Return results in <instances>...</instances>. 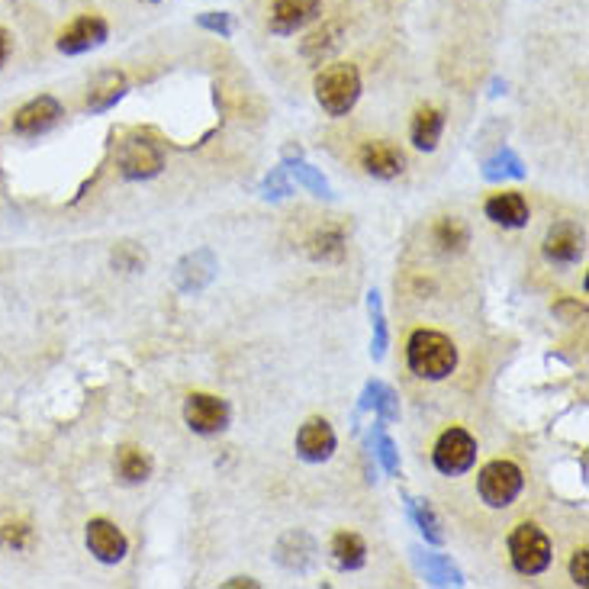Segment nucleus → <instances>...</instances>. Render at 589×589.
I'll return each instance as SVG.
<instances>
[{"mask_svg": "<svg viewBox=\"0 0 589 589\" xmlns=\"http://www.w3.org/2000/svg\"><path fill=\"white\" fill-rule=\"evenodd\" d=\"M361 168L377 181H393L406 171V158L393 142H367L361 149Z\"/></svg>", "mask_w": 589, "mask_h": 589, "instance_id": "4468645a", "label": "nucleus"}, {"mask_svg": "<svg viewBox=\"0 0 589 589\" xmlns=\"http://www.w3.org/2000/svg\"><path fill=\"white\" fill-rule=\"evenodd\" d=\"M7 55H10V36H7V29H0V68H4Z\"/></svg>", "mask_w": 589, "mask_h": 589, "instance_id": "c9c22d12", "label": "nucleus"}, {"mask_svg": "<svg viewBox=\"0 0 589 589\" xmlns=\"http://www.w3.org/2000/svg\"><path fill=\"white\" fill-rule=\"evenodd\" d=\"M58 120H62V103L49 94H42L17 110V116H13V132H20V136H46L52 126H58Z\"/></svg>", "mask_w": 589, "mask_h": 589, "instance_id": "9d476101", "label": "nucleus"}, {"mask_svg": "<svg viewBox=\"0 0 589 589\" xmlns=\"http://www.w3.org/2000/svg\"><path fill=\"white\" fill-rule=\"evenodd\" d=\"M87 548H91V554L100 564H120L129 551V541L113 522L91 519L87 522Z\"/></svg>", "mask_w": 589, "mask_h": 589, "instance_id": "f8f14e48", "label": "nucleus"}, {"mask_svg": "<svg viewBox=\"0 0 589 589\" xmlns=\"http://www.w3.org/2000/svg\"><path fill=\"white\" fill-rule=\"evenodd\" d=\"M261 190H264V197H268V200H287L293 194L287 168H274L268 178H264V187Z\"/></svg>", "mask_w": 589, "mask_h": 589, "instance_id": "7c9ffc66", "label": "nucleus"}, {"mask_svg": "<svg viewBox=\"0 0 589 589\" xmlns=\"http://www.w3.org/2000/svg\"><path fill=\"white\" fill-rule=\"evenodd\" d=\"M116 165H120V174L126 181H149V178H155V174H161L165 158H161V149L152 139L136 136V139L123 142Z\"/></svg>", "mask_w": 589, "mask_h": 589, "instance_id": "0eeeda50", "label": "nucleus"}, {"mask_svg": "<svg viewBox=\"0 0 589 589\" xmlns=\"http://www.w3.org/2000/svg\"><path fill=\"white\" fill-rule=\"evenodd\" d=\"M551 557H554L551 541L538 525L532 522L515 525V532L509 535V561L522 577H538V573H544L551 567Z\"/></svg>", "mask_w": 589, "mask_h": 589, "instance_id": "7ed1b4c3", "label": "nucleus"}, {"mask_svg": "<svg viewBox=\"0 0 589 589\" xmlns=\"http://www.w3.org/2000/svg\"><path fill=\"white\" fill-rule=\"evenodd\" d=\"M483 213H487L490 223L503 226V229H522L528 223V216H532V210H528V203L522 194H496L490 197L487 203H483Z\"/></svg>", "mask_w": 589, "mask_h": 589, "instance_id": "dca6fc26", "label": "nucleus"}, {"mask_svg": "<svg viewBox=\"0 0 589 589\" xmlns=\"http://www.w3.org/2000/svg\"><path fill=\"white\" fill-rule=\"evenodd\" d=\"M332 561L342 567V570H361L364 561H367V544L361 535L355 532H338L332 538Z\"/></svg>", "mask_w": 589, "mask_h": 589, "instance_id": "412c9836", "label": "nucleus"}, {"mask_svg": "<svg viewBox=\"0 0 589 589\" xmlns=\"http://www.w3.org/2000/svg\"><path fill=\"white\" fill-rule=\"evenodd\" d=\"M477 487H480L483 503L493 506V509H506V506L515 503V496L522 493L525 477L512 461H490L487 467L480 470Z\"/></svg>", "mask_w": 589, "mask_h": 589, "instance_id": "20e7f679", "label": "nucleus"}, {"mask_svg": "<svg viewBox=\"0 0 589 589\" xmlns=\"http://www.w3.org/2000/svg\"><path fill=\"white\" fill-rule=\"evenodd\" d=\"M367 309H371V326H374V338H371V358H374V361H384L390 335H387L384 303H380V293H377V290L367 293Z\"/></svg>", "mask_w": 589, "mask_h": 589, "instance_id": "a878e982", "label": "nucleus"}, {"mask_svg": "<svg viewBox=\"0 0 589 589\" xmlns=\"http://www.w3.org/2000/svg\"><path fill=\"white\" fill-rule=\"evenodd\" d=\"M309 255L316 261H338L345 255V235L342 229H322L309 239Z\"/></svg>", "mask_w": 589, "mask_h": 589, "instance_id": "cd10ccee", "label": "nucleus"}, {"mask_svg": "<svg viewBox=\"0 0 589 589\" xmlns=\"http://www.w3.org/2000/svg\"><path fill=\"white\" fill-rule=\"evenodd\" d=\"M232 419V409L226 400H219V396L210 393H190L187 403H184V422L190 432L197 435H219L229 425Z\"/></svg>", "mask_w": 589, "mask_h": 589, "instance_id": "423d86ee", "label": "nucleus"}, {"mask_svg": "<svg viewBox=\"0 0 589 589\" xmlns=\"http://www.w3.org/2000/svg\"><path fill=\"white\" fill-rule=\"evenodd\" d=\"M570 577L577 586H586L589 583V551L580 548L577 554H573V561H570Z\"/></svg>", "mask_w": 589, "mask_h": 589, "instance_id": "f704fd0d", "label": "nucleus"}, {"mask_svg": "<svg viewBox=\"0 0 589 589\" xmlns=\"http://www.w3.org/2000/svg\"><path fill=\"white\" fill-rule=\"evenodd\" d=\"M110 36V26L103 17H94V13H87V17H78L71 23L62 36H58V52L62 55H81V52H91L97 46H103Z\"/></svg>", "mask_w": 589, "mask_h": 589, "instance_id": "1a4fd4ad", "label": "nucleus"}, {"mask_svg": "<svg viewBox=\"0 0 589 589\" xmlns=\"http://www.w3.org/2000/svg\"><path fill=\"white\" fill-rule=\"evenodd\" d=\"M406 364L422 380H445L458 367V348H454L448 335L435 329H419L412 332L406 345Z\"/></svg>", "mask_w": 589, "mask_h": 589, "instance_id": "f257e3e1", "label": "nucleus"}, {"mask_svg": "<svg viewBox=\"0 0 589 589\" xmlns=\"http://www.w3.org/2000/svg\"><path fill=\"white\" fill-rule=\"evenodd\" d=\"M406 509H409L412 519H416V525H419V532L425 535V541H429V544H445V532H441V522H438V515L432 512L429 499H412V496H406Z\"/></svg>", "mask_w": 589, "mask_h": 589, "instance_id": "393cba45", "label": "nucleus"}, {"mask_svg": "<svg viewBox=\"0 0 589 589\" xmlns=\"http://www.w3.org/2000/svg\"><path fill=\"white\" fill-rule=\"evenodd\" d=\"M338 438L326 419H309L297 435V454L309 464H322L335 454Z\"/></svg>", "mask_w": 589, "mask_h": 589, "instance_id": "ddd939ff", "label": "nucleus"}, {"mask_svg": "<svg viewBox=\"0 0 589 589\" xmlns=\"http://www.w3.org/2000/svg\"><path fill=\"white\" fill-rule=\"evenodd\" d=\"M322 17V4L319 0H277L271 7V33L277 36H293L297 29L309 26L313 20Z\"/></svg>", "mask_w": 589, "mask_h": 589, "instance_id": "9b49d317", "label": "nucleus"}, {"mask_svg": "<svg viewBox=\"0 0 589 589\" xmlns=\"http://www.w3.org/2000/svg\"><path fill=\"white\" fill-rule=\"evenodd\" d=\"M441 129H445V116L435 107H422L416 113V120H412V145H416L419 152H435Z\"/></svg>", "mask_w": 589, "mask_h": 589, "instance_id": "aec40b11", "label": "nucleus"}, {"mask_svg": "<svg viewBox=\"0 0 589 589\" xmlns=\"http://www.w3.org/2000/svg\"><path fill=\"white\" fill-rule=\"evenodd\" d=\"M219 271V264L213 258L210 248H200V252L187 255L178 268H174V281H178V287L184 293H200L203 287L213 284V277Z\"/></svg>", "mask_w": 589, "mask_h": 589, "instance_id": "2eb2a0df", "label": "nucleus"}, {"mask_svg": "<svg viewBox=\"0 0 589 589\" xmlns=\"http://www.w3.org/2000/svg\"><path fill=\"white\" fill-rule=\"evenodd\" d=\"M361 409H374V416H380L384 422L400 419V400H396V393L387 384H380V380H371V384L364 387Z\"/></svg>", "mask_w": 589, "mask_h": 589, "instance_id": "4be33fe9", "label": "nucleus"}, {"mask_svg": "<svg viewBox=\"0 0 589 589\" xmlns=\"http://www.w3.org/2000/svg\"><path fill=\"white\" fill-rule=\"evenodd\" d=\"M29 525H23V522H13V525H4L0 528V544H7V548H26L29 544Z\"/></svg>", "mask_w": 589, "mask_h": 589, "instance_id": "473e14b6", "label": "nucleus"}, {"mask_svg": "<svg viewBox=\"0 0 589 589\" xmlns=\"http://www.w3.org/2000/svg\"><path fill=\"white\" fill-rule=\"evenodd\" d=\"M541 252L551 264H557V268H570V264H577L586 252V232L577 223H567V219L564 223H554L548 229V239H544Z\"/></svg>", "mask_w": 589, "mask_h": 589, "instance_id": "6e6552de", "label": "nucleus"}, {"mask_svg": "<svg viewBox=\"0 0 589 589\" xmlns=\"http://www.w3.org/2000/svg\"><path fill=\"white\" fill-rule=\"evenodd\" d=\"M152 454L136 445H123L116 451V474L123 483H145L152 477Z\"/></svg>", "mask_w": 589, "mask_h": 589, "instance_id": "a211bd4d", "label": "nucleus"}, {"mask_svg": "<svg viewBox=\"0 0 589 589\" xmlns=\"http://www.w3.org/2000/svg\"><path fill=\"white\" fill-rule=\"evenodd\" d=\"M483 178H487V181H503V178L522 181L525 178V165H522V158L515 155L512 149H503L496 158H490L487 165H483Z\"/></svg>", "mask_w": 589, "mask_h": 589, "instance_id": "bb28decb", "label": "nucleus"}, {"mask_svg": "<svg viewBox=\"0 0 589 589\" xmlns=\"http://www.w3.org/2000/svg\"><path fill=\"white\" fill-rule=\"evenodd\" d=\"M374 448H377V461L384 464L387 474L390 477L400 474V451H396V445L384 429H374Z\"/></svg>", "mask_w": 589, "mask_h": 589, "instance_id": "c756f323", "label": "nucleus"}, {"mask_svg": "<svg viewBox=\"0 0 589 589\" xmlns=\"http://www.w3.org/2000/svg\"><path fill=\"white\" fill-rule=\"evenodd\" d=\"M412 554H416L422 577L432 586H464V573L454 567L445 554H422V551H412Z\"/></svg>", "mask_w": 589, "mask_h": 589, "instance_id": "6ab92c4d", "label": "nucleus"}, {"mask_svg": "<svg viewBox=\"0 0 589 589\" xmlns=\"http://www.w3.org/2000/svg\"><path fill=\"white\" fill-rule=\"evenodd\" d=\"M126 75L123 71H100V75L91 81V91H87V110L91 113H107L110 107H116V103L123 100L126 94Z\"/></svg>", "mask_w": 589, "mask_h": 589, "instance_id": "f3484780", "label": "nucleus"}, {"mask_svg": "<svg viewBox=\"0 0 589 589\" xmlns=\"http://www.w3.org/2000/svg\"><path fill=\"white\" fill-rule=\"evenodd\" d=\"M361 97V75L355 65L335 62L319 71L316 78V100L329 116H345Z\"/></svg>", "mask_w": 589, "mask_h": 589, "instance_id": "f03ea898", "label": "nucleus"}, {"mask_svg": "<svg viewBox=\"0 0 589 589\" xmlns=\"http://www.w3.org/2000/svg\"><path fill=\"white\" fill-rule=\"evenodd\" d=\"M113 264H116V268H123V271H139L145 264V255H139L129 242H123V245H116Z\"/></svg>", "mask_w": 589, "mask_h": 589, "instance_id": "72a5a7b5", "label": "nucleus"}, {"mask_svg": "<svg viewBox=\"0 0 589 589\" xmlns=\"http://www.w3.org/2000/svg\"><path fill=\"white\" fill-rule=\"evenodd\" d=\"M290 178H297V184H303L309 194H316V197H332L329 194V181L322 178V174L313 168V165H306V161H293V165H284Z\"/></svg>", "mask_w": 589, "mask_h": 589, "instance_id": "c85d7f7f", "label": "nucleus"}, {"mask_svg": "<svg viewBox=\"0 0 589 589\" xmlns=\"http://www.w3.org/2000/svg\"><path fill=\"white\" fill-rule=\"evenodd\" d=\"M474 461H477V441L470 438V432L448 429L435 441L432 464L438 467V474H445V477L467 474V470L474 467Z\"/></svg>", "mask_w": 589, "mask_h": 589, "instance_id": "39448f33", "label": "nucleus"}, {"mask_svg": "<svg viewBox=\"0 0 589 589\" xmlns=\"http://www.w3.org/2000/svg\"><path fill=\"white\" fill-rule=\"evenodd\" d=\"M152 4H158V0H152Z\"/></svg>", "mask_w": 589, "mask_h": 589, "instance_id": "e433bc0d", "label": "nucleus"}, {"mask_svg": "<svg viewBox=\"0 0 589 589\" xmlns=\"http://www.w3.org/2000/svg\"><path fill=\"white\" fill-rule=\"evenodd\" d=\"M197 26L200 29H210V33L223 36V39L232 36V17H229V13H223V10H206V13H200Z\"/></svg>", "mask_w": 589, "mask_h": 589, "instance_id": "2f4dec72", "label": "nucleus"}, {"mask_svg": "<svg viewBox=\"0 0 589 589\" xmlns=\"http://www.w3.org/2000/svg\"><path fill=\"white\" fill-rule=\"evenodd\" d=\"M432 232H435V242L441 245V252H464V245L470 242V232L464 226V219L458 216H441Z\"/></svg>", "mask_w": 589, "mask_h": 589, "instance_id": "b1692460", "label": "nucleus"}, {"mask_svg": "<svg viewBox=\"0 0 589 589\" xmlns=\"http://www.w3.org/2000/svg\"><path fill=\"white\" fill-rule=\"evenodd\" d=\"M342 36H345L342 23H326L322 29H316V33H309L303 39V55L309 58V62H322V58H329L338 46H342Z\"/></svg>", "mask_w": 589, "mask_h": 589, "instance_id": "5701e85b", "label": "nucleus"}]
</instances>
